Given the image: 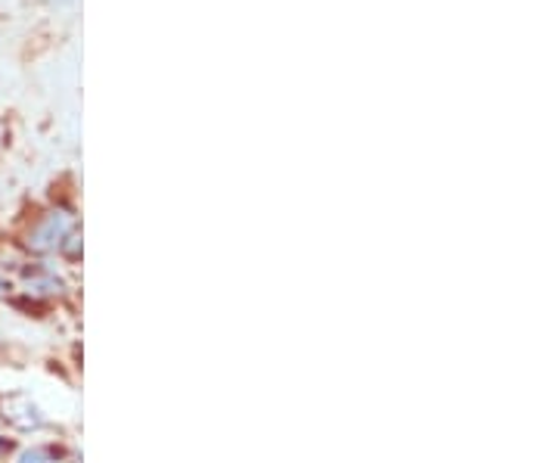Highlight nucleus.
<instances>
[{
  "mask_svg": "<svg viewBox=\"0 0 559 463\" xmlns=\"http://www.w3.org/2000/svg\"><path fill=\"white\" fill-rule=\"evenodd\" d=\"M47 448H35V451H25L20 458V463H47Z\"/></svg>",
  "mask_w": 559,
  "mask_h": 463,
  "instance_id": "f257e3e1",
  "label": "nucleus"
},
{
  "mask_svg": "<svg viewBox=\"0 0 559 463\" xmlns=\"http://www.w3.org/2000/svg\"><path fill=\"white\" fill-rule=\"evenodd\" d=\"M3 451H7V442H3V439H0V454H3Z\"/></svg>",
  "mask_w": 559,
  "mask_h": 463,
  "instance_id": "f03ea898",
  "label": "nucleus"
}]
</instances>
